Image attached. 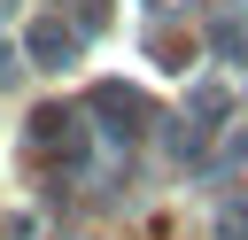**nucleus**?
<instances>
[{"instance_id": "f257e3e1", "label": "nucleus", "mask_w": 248, "mask_h": 240, "mask_svg": "<svg viewBox=\"0 0 248 240\" xmlns=\"http://www.w3.org/2000/svg\"><path fill=\"white\" fill-rule=\"evenodd\" d=\"M31 54H46V62H54V54H70V39H62L54 23H39V31H31Z\"/></svg>"}]
</instances>
